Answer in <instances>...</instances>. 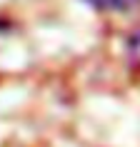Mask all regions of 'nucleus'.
<instances>
[{
    "mask_svg": "<svg viewBox=\"0 0 140 147\" xmlns=\"http://www.w3.org/2000/svg\"><path fill=\"white\" fill-rule=\"evenodd\" d=\"M125 53H128V60L133 62V67L140 70V25L135 30H130L128 40H125Z\"/></svg>",
    "mask_w": 140,
    "mask_h": 147,
    "instance_id": "nucleus-2",
    "label": "nucleus"
},
{
    "mask_svg": "<svg viewBox=\"0 0 140 147\" xmlns=\"http://www.w3.org/2000/svg\"><path fill=\"white\" fill-rule=\"evenodd\" d=\"M85 3L100 13H130L140 5V0H85Z\"/></svg>",
    "mask_w": 140,
    "mask_h": 147,
    "instance_id": "nucleus-1",
    "label": "nucleus"
}]
</instances>
